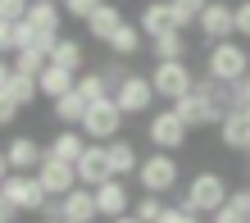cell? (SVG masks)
I'll list each match as a JSON object with an SVG mask.
<instances>
[{"label": "cell", "instance_id": "obj_31", "mask_svg": "<svg viewBox=\"0 0 250 223\" xmlns=\"http://www.w3.org/2000/svg\"><path fill=\"white\" fill-rule=\"evenodd\" d=\"M46 64H50V55L41 50V46H23V50H14V73H32V78H37Z\"/></svg>", "mask_w": 250, "mask_h": 223}, {"label": "cell", "instance_id": "obj_20", "mask_svg": "<svg viewBox=\"0 0 250 223\" xmlns=\"http://www.w3.org/2000/svg\"><path fill=\"white\" fill-rule=\"evenodd\" d=\"M50 64L55 68H68V73H86V46L78 37H60L50 46Z\"/></svg>", "mask_w": 250, "mask_h": 223}, {"label": "cell", "instance_id": "obj_30", "mask_svg": "<svg viewBox=\"0 0 250 223\" xmlns=\"http://www.w3.org/2000/svg\"><path fill=\"white\" fill-rule=\"evenodd\" d=\"M150 50H155V64H164V59H187V37H182V32L155 37V41H150Z\"/></svg>", "mask_w": 250, "mask_h": 223}, {"label": "cell", "instance_id": "obj_12", "mask_svg": "<svg viewBox=\"0 0 250 223\" xmlns=\"http://www.w3.org/2000/svg\"><path fill=\"white\" fill-rule=\"evenodd\" d=\"M73 169H78V187H91V191L114 178L109 173V155H105V146H100V141H86V151H82V159Z\"/></svg>", "mask_w": 250, "mask_h": 223}, {"label": "cell", "instance_id": "obj_7", "mask_svg": "<svg viewBox=\"0 0 250 223\" xmlns=\"http://www.w3.org/2000/svg\"><path fill=\"white\" fill-rule=\"evenodd\" d=\"M146 137H150L155 151H182L187 137H191V128H187L182 118L173 114V105H168V110H155V114H150V123H146Z\"/></svg>", "mask_w": 250, "mask_h": 223}, {"label": "cell", "instance_id": "obj_23", "mask_svg": "<svg viewBox=\"0 0 250 223\" xmlns=\"http://www.w3.org/2000/svg\"><path fill=\"white\" fill-rule=\"evenodd\" d=\"M105 155H109V173L114 178H132L137 173V146L132 141H123V137H114V141H105Z\"/></svg>", "mask_w": 250, "mask_h": 223}, {"label": "cell", "instance_id": "obj_6", "mask_svg": "<svg viewBox=\"0 0 250 223\" xmlns=\"http://www.w3.org/2000/svg\"><path fill=\"white\" fill-rule=\"evenodd\" d=\"M0 196L14 201L23 214H41V210H46V201H50L46 187L37 182V173H9L5 182H0Z\"/></svg>", "mask_w": 250, "mask_h": 223}, {"label": "cell", "instance_id": "obj_28", "mask_svg": "<svg viewBox=\"0 0 250 223\" xmlns=\"http://www.w3.org/2000/svg\"><path fill=\"white\" fill-rule=\"evenodd\" d=\"M196 91H200V96H209L223 114H228V110H237V82H214V78H205Z\"/></svg>", "mask_w": 250, "mask_h": 223}, {"label": "cell", "instance_id": "obj_14", "mask_svg": "<svg viewBox=\"0 0 250 223\" xmlns=\"http://www.w3.org/2000/svg\"><path fill=\"white\" fill-rule=\"evenodd\" d=\"M96 210H100V219H123V214H132V191H127L123 178H109V182L96 187Z\"/></svg>", "mask_w": 250, "mask_h": 223}, {"label": "cell", "instance_id": "obj_27", "mask_svg": "<svg viewBox=\"0 0 250 223\" xmlns=\"http://www.w3.org/2000/svg\"><path fill=\"white\" fill-rule=\"evenodd\" d=\"M209 223H250V191H232L223 210L209 214Z\"/></svg>", "mask_w": 250, "mask_h": 223}, {"label": "cell", "instance_id": "obj_1", "mask_svg": "<svg viewBox=\"0 0 250 223\" xmlns=\"http://www.w3.org/2000/svg\"><path fill=\"white\" fill-rule=\"evenodd\" d=\"M228 178L223 173H214V169H205V173H196L191 178V182L182 187V210H191V214H218L228 205Z\"/></svg>", "mask_w": 250, "mask_h": 223}, {"label": "cell", "instance_id": "obj_34", "mask_svg": "<svg viewBox=\"0 0 250 223\" xmlns=\"http://www.w3.org/2000/svg\"><path fill=\"white\" fill-rule=\"evenodd\" d=\"M27 5H32V0H0V19H5V23H23Z\"/></svg>", "mask_w": 250, "mask_h": 223}, {"label": "cell", "instance_id": "obj_25", "mask_svg": "<svg viewBox=\"0 0 250 223\" xmlns=\"http://www.w3.org/2000/svg\"><path fill=\"white\" fill-rule=\"evenodd\" d=\"M141 41H146V37H141V27H137V23H123L119 32L105 41V46L114 50V59H132V55H141V50H146Z\"/></svg>", "mask_w": 250, "mask_h": 223}, {"label": "cell", "instance_id": "obj_35", "mask_svg": "<svg viewBox=\"0 0 250 223\" xmlns=\"http://www.w3.org/2000/svg\"><path fill=\"white\" fill-rule=\"evenodd\" d=\"M60 5H64V14H68V19H91V9L100 5V0H60Z\"/></svg>", "mask_w": 250, "mask_h": 223}, {"label": "cell", "instance_id": "obj_41", "mask_svg": "<svg viewBox=\"0 0 250 223\" xmlns=\"http://www.w3.org/2000/svg\"><path fill=\"white\" fill-rule=\"evenodd\" d=\"M237 110H250V73L237 82Z\"/></svg>", "mask_w": 250, "mask_h": 223}, {"label": "cell", "instance_id": "obj_4", "mask_svg": "<svg viewBox=\"0 0 250 223\" xmlns=\"http://www.w3.org/2000/svg\"><path fill=\"white\" fill-rule=\"evenodd\" d=\"M150 82H155V96L168 100V105H178L182 96L196 91V73L187 68V59H164V64L150 68Z\"/></svg>", "mask_w": 250, "mask_h": 223}, {"label": "cell", "instance_id": "obj_46", "mask_svg": "<svg viewBox=\"0 0 250 223\" xmlns=\"http://www.w3.org/2000/svg\"><path fill=\"white\" fill-rule=\"evenodd\" d=\"M246 159H250V146H246Z\"/></svg>", "mask_w": 250, "mask_h": 223}, {"label": "cell", "instance_id": "obj_24", "mask_svg": "<svg viewBox=\"0 0 250 223\" xmlns=\"http://www.w3.org/2000/svg\"><path fill=\"white\" fill-rule=\"evenodd\" d=\"M50 105H55V123H60V128H82L86 110H91L78 91H68V96H60V100H50Z\"/></svg>", "mask_w": 250, "mask_h": 223}, {"label": "cell", "instance_id": "obj_29", "mask_svg": "<svg viewBox=\"0 0 250 223\" xmlns=\"http://www.w3.org/2000/svg\"><path fill=\"white\" fill-rule=\"evenodd\" d=\"M5 96H9L19 110H27V105H32V100L41 96V91H37V78H32V73H14V78H9V91H5Z\"/></svg>", "mask_w": 250, "mask_h": 223}, {"label": "cell", "instance_id": "obj_11", "mask_svg": "<svg viewBox=\"0 0 250 223\" xmlns=\"http://www.w3.org/2000/svg\"><path fill=\"white\" fill-rule=\"evenodd\" d=\"M137 27H141V37H146V41L178 32V14H173V0H150V5L137 14Z\"/></svg>", "mask_w": 250, "mask_h": 223}, {"label": "cell", "instance_id": "obj_8", "mask_svg": "<svg viewBox=\"0 0 250 223\" xmlns=\"http://www.w3.org/2000/svg\"><path fill=\"white\" fill-rule=\"evenodd\" d=\"M123 118H127V114L114 105V96H109V100H100V105H91V110H86V118H82V137L105 146V141H114V137H119Z\"/></svg>", "mask_w": 250, "mask_h": 223}, {"label": "cell", "instance_id": "obj_39", "mask_svg": "<svg viewBox=\"0 0 250 223\" xmlns=\"http://www.w3.org/2000/svg\"><path fill=\"white\" fill-rule=\"evenodd\" d=\"M19 219H23V210H19L14 201H5V196H0V223H19Z\"/></svg>", "mask_w": 250, "mask_h": 223}, {"label": "cell", "instance_id": "obj_45", "mask_svg": "<svg viewBox=\"0 0 250 223\" xmlns=\"http://www.w3.org/2000/svg\"><path fill=\"white\" fill-rule=\"evenodd\" d=\"M46 223H64V219H46Z\"/></svg>", "mask_w": 250, "mask_h": 223}, {"label": "cell", "instance_id": "obj_37", "mask_svg": "<svg viewBox=\"0 0 250 223\" xmlns=\"http://www.w3.org/2000/svg\"><path fill=\"white\" fill-rule=\"evenodd\" d=\"M237 37L250 41V0H241V5H237Z\"/></svg>", "mask_w": 250, "mask_h": 223}, {"label": "cell", "instance_id": "obj_9", "mask_svg": "<svg viewBox=\"0 0 250 223\" xmlns=\"http://www.w3.org/2000/svg\"><path fill=\"white\" fill-rule=\"evenodd\" d=\"M196 27L205 32V41H232L237 37V5H223V0H209V5L200 9V19H196Z\"/></svg>", "mask_w": 250, "mask_h": 223}, {"label": "cell", "instance_id": "obj_2", "mask_svg": "<svg viewBox=\"0 0 250 223\" xmlns=\"http://www.w3.org/2000/svg\"><path fill=\"white\" fill-rule=\"evenodd\" d=\"M250 73V55H246V41H214L209 50H205V78L214 82H241Z\"/></svg>", "mask_w": 250, "mask_h": 223}, {"label": "cell", "instance_id": "obj_48", "mask_svg": "<svg viewBox=\"0 0 250 223\" xmlns=\"http://www.w3.org/2000/svg\"><path fill=\"white\" fill-rule=\"evenodd\" d=\"M246 191H250V187H246Z\"/></svg>", "mask_w": 250, "mask_h": 223}, {"label": "cell", "instance_id": "obj_43", "mask_svg": "<svg viewBox=\"0 0 250 223\" xmlns=\"http://www.w3.org/2000/svg\"><path fill=\"white\" fill-rule=\"evenodd\" d=\"M9 173H14V169H9V155H5V146H0V182H5Z\"/></svg>", "mask_w": 250, "mask_h": 223}, {"label": "cell", "instance_id": "obj_5", "mask_svg": "<svg viewBox=\"0 0 250 223\" xmlns=\"http://www.w3.org/2000/svg\"><path fill=\"white\" fill-rule=\"evenodd\" d=\"M155 82H150V73H123L119 87H114V105H119L123 114H150L155 105Z\"/></svg>", "mask_w": 250, "mask_h": 223}, {"label": "cell", "instance_id": "obj_21", "mask_svg": "<svg viewBox=\"0 0 250 223\" xmlns=\"http://www.w3.org/2000/svg\"><path fill=\"white\" fill-rule=\"evenodd\" d=\"M73 87H78V73H68V68H55V64H46L37 73V91L46 96V100H60V96H68Z\"/></svg>", "mask_w": 250, "mask_h": 223}, {"label": "cell", "instance_id": "obj_15", "mask_svg": "<svg viewBox=\"0 0 250 223\" xmlns=\"http://www.w3.org/2000/svg\"><path fill=\"white\" fill-rule=\"evenodd\" d=\"M60 219H64V223H96V219H100L96 191H91V187H73L68 196H60Z\"/></svg>", "mask_w": 250, "mask_h": 223}, {"label": "cell", "instance_id": "obj_17", "mask_svg": "<svg viewBox=\"0 0 250 223\" xmlns=\"http://www.w3.org/2000/svg\"><path fill=\"white\" fill-rule=\"evenodd\" d=\"M5 155H9V169H14V173H37L41 159H46V146L32 141V137H14V141L5 146Z\"/></svg>", "mask_w": 250, "mask_h": 223}, {"label": "cell", "instance_id": "obj_3", "mask_svg": "<svg viewBox=\"0 0 250 223\" xmlns=\"http://www.w3.org/2000/svg\"><path fill=\"white\" fill-rule=\"evenodd\" d=\"M178 178H182V169H178V155L173 151H155L137 164V187L150 191V196H168L178 187Z\"/></svg>", "mask_w": 250, "mask_h": 223}, {"label": "cell", "instance_id": "obj_13", "mask_svg": "<svg viewBox=\"0 0 250 223\" xmlns=\"http://www.w3.org/2000/svg\"><path fill=\"white\" fill-rule=\"evenodd\" d=\"M37 182L46 187V196H68V191L78 187V169L64 164V159H55V155H46L41 169H37Z\"/></svg>", "mask_w": 250, "mask_h": 223}, {"label": "cell", "instance_id": "obj_36", "mask_svg": "<svg viewBox=\"0 0 250 223\" xmlns=\"http://www.w3.org/2000/svg\"><path fill=\"white\" fill-rule=\"evenodd\" d=\"M159 223H200V214H191V210H182V205H168V210L159 214Z\"/></svg>", "mask_w": 250, "mask_h": 223}, {"label": "cell", "instance_id": "obj_22", "mask_svg": "<svg viewBox=\"0 0 250 223\" xmlns=\"http://www.w3.org/2000/svg\"><path fill=\"white\" fill-rule=\"evenodd\" d=\"M82 151H86V137H82V128H60V132H55V141L46 146V155L64 159V164H78V159H82Z\"/></svg>", "mask_w": 250, "mask_h": 223}, {"label": "cell", "instance_id": "obj_19", "mask_svg": "<svg viewBox=\"0 0 250 223\" xmlns=\"http://www.w3.org/2000/svg\"><path fill=\"white\" fill-rule=\"evenodd\" d=\"M218 137H223L228 151H241L246 155V146H250V114L246 110H228L223 123H218Z\"/></svg>", "mask_w": 250, "mask_h": 223}, {"label": "cell", "instance_id": "obj_44", "mask_svg": "<svg viewBox=\"0 0 250 223\" xmlns=\"http://www.w3.org/2000/svg\"><path fill=\"white\" fill-rule=\"evenodd\" d=\"M109 223H141L137 214H123V219H109Z\"/></svg>", "mask_w": 250, "mask_h": 223}, {"label": "cell", "instance_id": "obj_18", "mask_svg": "<svg viewBox=\"0 0 250 223\" xmlns=\"http://www.w3.org/2000/svg\"><path fill=\"white\" fill-rule=\"evenodd\" d=\"M64 5L60 0H32L27 5V27L32 32H50V37H60V27H64Z\"/></svg>", "mask_w": 250, "mask_h": 223}, {"label": "cell", "instance_id": "obj_40", "mask_svg": "<svg viewBox=\"0 0 250 223\" xmlns=\"http://www.w3.org/2000/svg\"><path fill=\"white\" fill-rule=\"evenodd\" d=\"M14 55V23H5V19H0V55Z\"/></svg>", "mask_w": 250, "mask_h": 223}, {"label": "cell", "instance_id": "obj_42", "mask_svg": "<svg viewBox=\"0 0 250 223\" xmlns=\"http://www.w3.org/2000/svg\"><path fill=\"white\" fill-rule=\"evenodd\" d=\"M9 78H14V64H5V59H0V96L9 91Z\"/></svg>", "mask_w": 250, "mask_h": 223}, {"label": "cell", "instance_id": "obj_10", "mask_svg": "<svg viewBox=\"0 0 250 223\" xmlns=\"http://www.w3.org/2000/svg\"><path fill=\"white\" fill-rule=\"evenodd\" d=\"M173 114H178V118H182V123H187L191 132H196V128H218V123H223V110H218L209 96H200V91L182 96L178 105H173Z\"/></svg>", "mask_w": 250, "mask_h": 223}, {"label": "cell", "instance_id": "obj_16", "mask_svg": "<svg viewBox=\"0 0 250 223\" xmlns=\"http://www.w3.org/2000/svg\"><path fill=\"white\" fill-rule=\"evenodd\" d=\"M123 23H127V19H123V9L114 5V0H100V5L91 9V19H86V37H96L100 46H105V41L119 32Z\"/></svg>", "mask_w": 250, "mask_h": 223}, {"label": "cell", "instance_id": "obj_47", "mask_svg": "<svg viewBox=\"0 0 250 223\" xmlns=\"http://www.w3.org/2000/svg\"><path fill=\"white\" fill-rule=\"evenodd\" d=\"M246 114H250V110H246Z\"/></svg>", "mask_w": 250, "mask_h": 223}, {"label": "cell", "instance_id": "obj_33", "mask_svg": "<svg viewBox=\"0 0 250 223\" xmlns=\"http://www.w3.org/2000/svg\"><path fill=\"white\" fill-rule=\"evenodd\" d=\"M205 5H209V0H173V14H178V32L200 19V9H205Z\"/></svg>", "mask_w": 250, "mask_h": 223}, {"label": "cell", "instance_id": "obj_26", "mask_svg": "<svg viewBox=\"0 0 250 223\" xmlns=\"http://www.w3.org/2000/svg\"><path fill=\"white\" fill-rule=\"evenodd\" d=\"M73 91H78L86 105H100V100L114 96V87L105 82V73H100V68H91V73H78V87H73Z\"/></svg>", "mask_w": 250, "mask_h": 223}, {"label": "cell", "instance_id": "obj_32", "mask_svg": "<svg viewBox=\"0 0 250 223\" xmlns=\"http://www.w3.org/2000/svg\"><path fill=\"white\" fill-rule=\"evenodd\" d=\"M164 210H168L164 196H150V191H141V196H137V210H132V214H137L141 223H159V214H164Z\"/></svg>", "mask_w": 250, "mask_h": 223}, {"label": "cell", "instance_id": "obj_38", "mask_svg": "<svg viewBox=\"0 0 250 223\" xmlns=\"http://www.w3.org/2000/svg\"><path fill=\"white\" fill-rule=\"evenodd\" d=\"M19 114H23V110L14 105L9 96H0V128H5V123H14V118H19Z\"/></svg>", "mask_w": 250, "mask_h": 223}]
</instances>
